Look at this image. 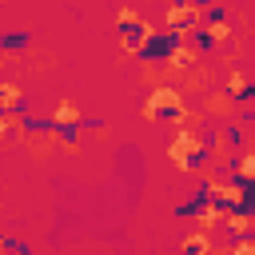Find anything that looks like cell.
<instances>
[{
    "label": "cell",
    "instance_id": "6da1fadb",
    "mask_svg": "<svg viewBox=\"0 0 255 255\" xmlns=\"http://www.w3.org/2000/svg\"><path fill=\"white\" fill-rule=\"evenodd\" d=\"M167 155H171L175 171H191L207 159V139L199 135V128H175V135L167 143Z\"/></svg>",
    "mask_w": 255,
    "mask_h": 255
},
{
    "label": "cell",
    "instance_id": "7a4b0ae2",
    "mask_svg": "<svg viewBox=\"0 0 255 255\" xmlns=\"http://www.w3.org/2000/svg\"><path fill=\"white\" fill-rule=\"evenodd\" d=\"M179 108H183V92L171 88V84H155L139 112H143L147 124H159V120H171V112H179Z\"/></svg>",
    "mask_w": 255,
    "mask_h": 255
},
{
    "label": "cell",
    "instance_id": "3957f363",
    "mask_svg": "<svg viewBox=\"0 0 255 255\" xmlns=\"http://www.w3.org/2000/svg\"><path fill=\"white\" fill-rule=\"evenodd\" d=\"M203 195L211 199V203H219L223 211H243V207H251V183H227V179H211V183H203Z\"/></svg>",
    "mask_w": 255,
    "mask_h": 255
},
{
    "label": "cell",
    "instance_id": "277c9868",
    "mask_svg": "<svg viewBox=\"0 0 255 255\" xmlns=\"http://www.w3.org/2000/svg\"><path fill=\"white\" fill-rule=\"evenodd\" d=\"M163 20H167V32H191V28H199L203 16H199V8L175 0V4H167V16H163Z\"/></svg>",
    "mask_w": 255,
    "mask_h": 255
},
{
    "label": "cell",
    "instance_id": "5b68a950",
    "mask_svg": "<svg viewBox=\"0 0 255 255\" xmlns=\"http://www.w3.org/2000/svg\"><path fill=\"white\" fill-rule=\"evenodd\" d=\"M195 64H199V52H195L191 44H183V36H179V40L171 44V52L163 56V68H167V72H191Z\"/></svg>",
    "mask_w": 255,
    "mask_h": 255
},
{
    "label": "cell",
    "instance_id": "8992f818",
    "mask_svg": "<svg viewBox=\"0 0 255 255\" xmlns=\"http://www.w3.org/2000/svg\"><path fill=\"white\" fill-rule=\"evenodd\" d=\"M219 223H223V231L235 235V239H243V235L255 231V215H251V207H243V211H223Z\"/></svg>",
    "mask_w": 255,
    "mask_h": 255
},
{
    "label": "cell",
    "instance_id": "52a82bcc",
    "mask_svg": "<svg viewBox=\"0 0 255 255\" xmlns=\"http://www.w3.org/2000/svg\"><path fill=\"white\" fill-rule=\"evenodd\" d=\"M227 100H239V104H247L255 92H251V84H247V76H243V68H231V76H227V92H223Z\"/></svg>",
    "mask_w": 255,
    "mask_h": 255
},
{
    "label": "cell",
    "instance_id": "ba28073f",
    "mask_svg": "<svg viewBox=\"0 0 255 255\" xmlns=\"http://www.w3.org/2000/svg\"><path fill=\"white\" fill-rule=\"evenodd\" d=\"M179 251H183V255H211V235L195 227V231L183 239V247H179Z\"/></svg>",
    "mask_w": 255,
    "mask_h": 255
},
{
    "label": "cell",
    "instance_id": "9c48e42d",
    "mask_svg": "<svg viewBox=\"0 0 255 255\" xmlns=\"http://www.w3.org/2000/svg\"><path fill=\"white\" fill-rule=\"evenodd\" d=\"M80 124V108L76 104H56V112H52V128H76Z\"/></svg>",
    "mask_w": 255,
    "mask_h": 255
},
{
    "label": "cell",
    "instance_id": "30bf717a",
    "mask_svg": "<svg viewBox=\"0 0 255 255\" xmlns=\"http://www.w3.org/2000/svg\"><path fill=\"white\" fill-rule=\"evenodd\" d=\"M20 84H12V80H0V112H16L20 108Z\"/></svg>",
    "mask_w": 255,
    "mask_h": 255
},
{
    "label": "cell",
    "instance_id": "8fae6325",
    "mask_svg": "<svg viewBox=\"0 0 255 255\" xmlns=\"http://www.w3.org/2000/svg\"><path fill=\"white\" fill-rule=\"evenodd\" d=\"M235 179H239V183H251V179H255V155H251V151H239V155H235Z\"/></svg>",
    "mask_w": 255,
    "mask_h": 255
},
{
    "label": "cell",
    "instance_id": "7c38bea8",
    "mask_svg": "<svg viewBox=\"0 0 255 255\" xmlns=\"http://www.w3.org/2000/svg\"><path fill=\"white\" fill-rule=\"evenodd\" d=\"M171 120H175V128H195V124H199V112H191V108L183 104L179 112H171Z\"/></svg>",
    "mask_w": 255,
    "mask_h": 255
},
{
    "label": "cell",
    "instance_id": "4fadbf2b",
    "mask_svg": "<svg viewBox=\"0 0 255 255\" xmlns=\"http://www.w3.org/2000/svg\"><path fill=\"white\" fill-rule=\"evenodd\" d=\"M187 80H191V88H195V92H203V88H207V80H211V76H207V68H199V64H195V68H191V72H187Z\"/></svg>",
    "mask_w": 255,
    "mask_h": 255
},
{
    "label": "cell",
    "instance_id": "5bb4252c",
    "mask_svg": "<svg viewBox=\"0 0 255 255\" xmlns=\"http://www.w3.org/2000/svg\"><path fill=\"white\" fill-rule=\"evenodd\" d=\"M116 20H120V28H131V24H139V12L128 4V8H120V12H116Z\"/></svg>",
    "mask_w": 255,
    "mask_h": 255
},
{
    "label": "cell",
    "instance_id": "9a60e30c",
    "mask_svg": "<svg viewBox=\"0 0 255 255\" xmlns=\"http://www.w3.org/2000/svg\"><path fill=\"white\" fill-rule=\"evenodd\" d=\"M231 255H255V239H251V235H243V239H235V247H231Z\"/></svg>",
    "mask_w": 255,
    "mask_h": 255
},
{
    "label": "cell",
    "instance_id": "2e32d148",
    "mask_svg": "<svg viewBox=\"0 0 255 255\" xmlns=\"http://www.w3.org/2000/svg\"><path fill=\"white\" fill-rule=\"evenodd\" d=\"M179 4H191V8H211V0H179Z\"/></svg>",
    "mask_w": 255,
    "mask_h": 255
},
{
    "label": "cell",
    "instance_id": "e0dca14e",
    "mask_svg": "<svg viewBox=\"0 0 255 255\" xmlns=\"http://www.w3.org/2000/svg\"><path fill=\"white\" fill-rule=\"evenodd\" d=\"M4 135H8V116L0 112V139H4Z\"/></svg>",
    "mask_w": 255,
    "mask_h": 255
},
{
    "label": "cell",
    "instance_id": "ac0fdd59",
    "mask_svg": "<svg viewBox=\"0 0 255 255\" xmlns=\"http://www.w3.org/2000/svg\"><path fill=\"white\" fill-rule=\"evenodd\" d=\"M0 255H4V243H0Z\"/></svg>",
    "mask_w": 255,
    "mask_h": 255
}]
</instances>
